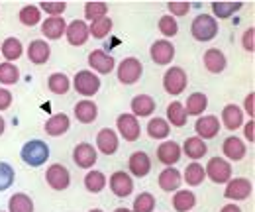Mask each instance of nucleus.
I'll list each match as a JSON object with an SVG mask.
<instances>
[{"instance_id":"nucleus-14","label":"nucleus","mask_w":255,"mask_h":212,"mask_svg":"<svg viewBox=\"0 0 255 212\" xmlns=\"http://www.w3.org/2000/svg\"><path fill=\"white\" fill-rule=\"evenodd\" d=\"M108 185H110V191L120 199H126L133 193V181H131L129 173H126V171H114L110 175Z\"/></svg>"},{"instance_id":"nucleus-16","label":"nucleus","mask_w":255,"mask_h":212,"mask_svg":"<svg viewBox=\"0 0 255 212\" xmlns=\"http://www.w3.org/2000/svg\"><path fill=\"white\" fill-rule=\"evenodd\" d=\"M96 148L98 152L104 153V155H114L120 148V140H118V134L110 128H102L96 136Z\"/></svg>"},{"instance_id":"nucleus-48","label":"nucleus","mask_w":255,"mask_h":212,"mask_svg":"<svg viewBox=\"0 0 255 212\" xmlns=\"http://www.w3.org/2000/svg\"><path fill=\"white\" fill-rule=\"evenodd\" d=\"M242 45L248 53H254L255 51V28H248L242 35Z\"/></svg>"},{"instance_id":"nucleus-25","label":"nucleus","mask_w":255,"mask_h":212,"mask_svg":"<svg viewBox=\"0 0 255 212\" xmlns=\"http://www.w3.org/2000/svg\"><path fill=\"white\" fill-rule=\"evenodd\" d=\"M49 57H51V47H49L47 41L33 39L28 45V59L32 61L33 65H43V63L49 61Z\"/></svg>"},{"instance_id":"nucleus-36","label":"nucleus","mask_w":255,"mask_h":212,"mask_svg":"<svg viewBox=\"0 0 255 212\" xmlns=\"http://www.w3.org/2000/svg\"><path fill=\"white\" fill-rule=\"evenodd\" d=\"M206 179V173H204V167L198 163V161H191L185 169V181L191 187H198L202 185V181Z\"/></svg>"},{"instance_id":"nucleus-13","label":"nucleus","mask_w":255,"mask_h":212,"mask_svg":"<svg viewBox=\"0 0 255 212\" xmlns=\"http://www.w3.org/2000/svg\"><path fill=\"white\" fill-rule=\"evenodd\" d=\"M73 161L77 163V167L81 169H91L98 161V152H96L95 146L87 144V142H81L75 150H73Z\"/></svg>"},{"instance_id":"nucleus-38","label":"nucleus","mask_w":255,"mask_h":212,"mask_svg":"<svg viewBox=\"0 0 255 212\" xmlns=\"http://www.w3.org/2000/svg\"><path fill=\"white\" fill-rule=\"evenodd\" d=\"M20 81V69L14 65V63H0V83L10 87V85H16Z\"/></svg>"},{"instance_id":"nucleus-42","label":"nucleus","mask_w":255,"mask_h":212,"mask_svg":"<svg viewBox=\"0 0 255 212\" xmlns=\"http://www.w3.org/2000/svg\"><path fill=\"white\" fill-rule=\"evenodd\" d=\"M108 16V4L106 2H87L85 4V18L87 20H100Z\"/></svg>"},{"instance_id":"nucleus-28","label":"nucleus","mask_w":255,"mask_h":212,"mask_svg":"<svg viewBox=\"0 0 255 212\" xmlns=\"http://www.w3.org/2000/svg\"><path fill=\"white\" fill-rule=\"evenodd\" d=\"M222 122L228 130H238L244 124V112L238 104H226L222 110Z\"/></svg>"},{"instance_id":"nucleus-49","label":"nucleus","mask_w":255,"mask_h":212,"mask_svg":"<svg viewBox=\"0 0 255 212\" xmlns=\"http://www.w3.org/2000/svg\"><path fill=\"white\" fill-rule=\"evenodd\" d=\"M12 100H14L12 92L4 89V87H0V110H8L12 106Z\"/></svg>"},{"instance_id":"nucleus-12","label":"nucleus","mask_w":255,"mask_h":212,"mask_svg":"<svg viewBox=\"0 0 255 212\" xmlns=\"http://www.w3.org/2000/svg\"><path fill=\"white\" fill-rule=\"evenodd\" d=\"M194 132H196V138L200 140H212L220 134V120L212 114L198 116V120L194 122Z\"/></svg>"},{"instance_id":"nucleus-37","label":"nucleus","mask_w":255,"mask_h":212,"mask_svg":"<svg viewBox=\"0 0 255 212\" xmlns=\"http://www.w3.org/2000/svg\"><path fill=\"white\" fill-rule=\"evenodd\" d=\"M244 6V2H212V12L218 20H226L232 14L240 12Z\"/></svg>"},{"instance_id":"nucleus-35","label":"nucleus","mask_w":255,"mask_h":212,"mask_svg":"<svg viewBox=\"0 0 255 212\" xmlns=\"http://www.w3.org/2000/svg\"><path fill=\"white\" fill-rule=\"evenodd\" d=\"M147 134L153 140H165L171 134V126L167 124L165 118H153L147 122Z\"/></svg>"},{"instance_id":"nucleus-17","label":"nucleus","mask_w":255,"mask_h":212,"mask_svg":"<svg viewBox=\"0 0 255 212\" xmlns=\"http://www.w3.org/2000/svg\"><path fill=\"white\" fill-rule=\"evenodd\" d=\"M202 63H204L206 71L212 73V75H220L224 69L228 67V59H226L222 49H218V47L206 49L204 55H202Z\"/></svg>"},{"instance_id":"nucleus-52","label":"nucleus","mask_w":255,"mask_h":212,"mask_svg":"<svg viewBox=\"0 0 255 212\" xmlns=\"http://www.w3.org/2000/svg\"><path fill=\"white\" fill-rule=\"evenodd\" d=\"M220 212H242V209H240L238 205H234V203H232V205H226V207H222V211H220Z\"/></svg>"},{"instance_id":"nucleus-5","label":"nucleus","mask_w":255,"mask_h":212,"mask_svg":"<svg viewBox=\"0 0 255 212\" xmlns=\"http://www.w3.org/2000/svg\"><path fill=\"white\" fill-rule=\"evenodd\" d=\"M75 87V91L79 92L85 98L95 96L96 92L100 91V79L96 77L93 71H79L71 83Z\"/></svg>"},{"instance_id":"nucleus-54","label":"nucleus","mask_w":255,"mask_h":212,"mask_svg":"<svg viewBox=\"0 0 255 212\" xmlns=\"http://www.w3.org/2000/svg\"><path fill=\"white\" fill-rule=\"evenodd\" d=\"M114 212H131V211H128V209H116Z\"/></svg>"},{"instance_id":"nucleus-10","label":"nucleus","mask_w":255,"mask_h":212,"mask_svg":"<svg viewBox=\"0 0 255 212\" xmlns=\"http://www.w3.org/2000/svg\"><path fill=\"white\" fill-rule=\"evenodd\" d=\"M149 55H151V61L157 65H169L175 59V45L169 39H157L151 43Z\"/></svg>"},{"instance_id":"nucleus-22","label":"nucleus","mask_w":255,"mask_h":212,"mask_svg":"<svg viewBox=\"0 0 255 212\" xmlns=\"http://www.w3.org/2000/svg\"><path fill=\"white\" fill-rule=\"evenodd\" d=\"M222 152H224L226 161H228V159H230V161H242V159L246 157V153H248V148L244 146V142H242L240 138L230 136V138L224 140Z\"/></svg>"},{"instance_id":"nucleus-11","label":"nucleus","mask_w":255,"mask_h":212,"mask_svg":"<svg viewBox=\"0 0 255 212\" xmlns=\"http://www.w3.org/2000/svg\"><path fill=\"white\" fill-rule=\"evenodd\" d=\"M65 37L71 45L75 47H81L89 41L91 33H89V24L83 22V20H73L71 24H67V30H65Z\"/></svg>"},{"instance_id":"nucleus-39","label":"nucleus","mask_w":255,"mask_h":212,"mask_svg":"<svg viewBox=\"0 0 255 212\" xmlns=\"http://www.w3.org/2000/svg\"><path fill=\"white\" fill-rule=\"evenodd\" d=\"M18 20H20L24 26H28V28L37 26V24H39V20H41V10H39L37 6L28 4V6H24V8L18 12Z\"/></svg>"},{"instance_id":"nucleus-26","label":"nucleus","mask_w":255,"mask_h":212,"mask_svg":"<svg viewBox=\"0 0 255 212\" xmlns=\"http://www.w3.org/2000/svg\"><path fill=\"white\" fill-rule=\"evenodd\" d=\"M75 118L81 124H93L98 118V106L93 100H89V98L79 100L75 104Z\"/></svg>"},{"instance_id":"nucleus-8","label":"nucleus","mask_w":255,"mask_h":212,"mask_svg":"<svg viewBox=\"0 0 255 212\" xmlns=\"http://www.w3.org/2000/svg\"><path fill=\"white\" fill-rule=\"evenodd\" d=\"M116 130L126 142H135L141 136V126L133 114H120L116 118Z\"/></svg>"},{"instance_id":"nucleus-9","label":"nucleus","mask_w":255,"mask_h":212,"mask_svg":"<svg viewBox=\"0 0 255 212\" xmlns=\"http://www.w3.org/2000/svg\"><path fill=\"white\" fill-rule=\"evenodd\" d=\"M252 183L244 177H236V179H230L226 183V191H224V197L230 199V201H246L252 197Z\"/></svg>"},{"instance_id":"nucleus-6","label":"nucleus","mask_w":255,"mask_h":212,"mask_svg":"<svg viewBox=\"0 0 255 212\" xmlns=\"http://www.w3.org/2000/svg\"><path fill=\"white\" fill-rule=\"evenodd\" d=\"M204 173H206V177L212 183L226 185V183L232 179V165L224 157H212L208 161V165L204 167Z\"/></svg>"},{"instance_id":"nucleus-50","label":"nucleus","mask_w":255,"mask_h":212,"mask_svg":"<svg viewBox=\"0 0 255 212\" xmlns=\"http://www.w3.org/2000/svg\"><path fill=\"white\" fill-rule=\"evenodd\" d=\"M254 102H255V94L254 92H250V94L246 96V100H244V108H246V112H248L250 118H254V114H255Z\"/></svg>"},{"instance_id":"nucleus-27","label":"nucleus","mask_w":255,"mask_h":212,"mask_svg":"<svg viewBox=\"0 0 255 212\" xmlns=\"http://www.w3.org/2000/svg\"><path fill=\"white\" fill-rule=\"evenodd\" d=\"M181 152H185V155H187L189 159H192V161H198V159H202V157L208 153V146H206L204 140L192 136V138H187V140H185V146H183Z\"/></svg>"},{"instance_id":"nucleus-24","label":"nucleus","mask_w":255,"mask_h":212,"mask_svg":"<svg viewBox=\"0 0 255 212\" xmlns=\"http://www.w3.org/2000/svg\"><path fill=\"white\" fill-rule=\"evenodd\" d=\"M153 112H155V100H153V96H149V94H137V96L131 98V114L135 118L137 116L147 118Z\"/></svg>"},{"instance_id":"nucleus-44","label":"nucleus","mask_w":255,"mask_h":212,"mask_svg":"<svg viewBox=\"0 0 255 212\" xmlns=\"http://www.w3.org/2000/svg\"><path fill=\"white\" fill-rule=\"evenodd\" d=\"M14 179H16V173H14V167L6 161H0V193L10 189L14 185Z\"/></svg>"},{"instance_id":"nucleus-19","label":"nucleus","mask_w":255,"mask_h":212,"mask_svg":"<svg viewBox=\"0 0 255 212\" xmlns=\"http://www.w3.org/2000/svg\"><path fill=\"white\" fill-rule=\"evenodd\" d=\"M181 155H183L181 146L177 142H173V140L163 142V144H159V148H157V159H159L165 167H173L175 163H179Z\"/></svg>"},{"instance_id":"nucleus-30","label":"nucleus","mask_w":255,"mask_h":212,"mask_svg":"<svg viewBox=\"0 0 255 212\" xmlns=\"http://www.w3.org/2000/svg\"><path fill=\"white\" fill-rule=\"evenodd\" d=\"M171 205H173V209L177 212H189L196 207V197H194L192 191L183 189V191H177V193L173 195Z\"/></svg>"},{"instance_id":"nucleus-32","label":"nucleus","mask_w":255,"mask_h":212,"mask_svg":"<svg viewBox=\"0 0 255 212\" xmlns=\"http://www.w3.org/2000/svg\"><path fill=\"white\" fill-rule=\"evenodd\" d=\"M167 118H169V126H175V128H183L187 120H189V116H187V112H185V106L179 102V100H173L169 106H167Z\"/></svg>"},{"instance_id":"nucleus-34","label":"nucleus","mask_w":255,"mask_h":212,"mask_svg":"<svg viewBox=\"0 0 255 212\" xmlns=\"http://www.w3.org/2000/svg\"><path fill=\"white\" fill-rule=\"evenodd\" d=\"M8 212H33V201L26 193H16L8 201Z\"/></svg>"},{"instance_id":"nucleus-7","label":"nucleus","mask_w":255,"mask_h":212,"mask_svg":"<svg viewBox=\"0 0 255 212\" xmlns=\"http://www.w3.org/2000/svg\"><path fill=\"white\" fill-rule=\"evenodd\" d=\"M45 183H47L53 191H65V189H69V185H71V173H69V169H67L65 165L53 163V165H49L47 171H45Z\"/></svg>"},{"instance_id":"nucleus-41","label":"nucleus","mask_w":255,"mask_h":212,"mask_svg":"<svg viewBox=\"0 0 255 212\" xmlns=\"http://www.w3.org/2000/svg\"><path fill=\"white\" fill-rule=\"evenodd\" d=\"M112 28H114V22L106 16V18H100V20L93 22V24L89 26V33H91L93 37H96V39H104V37L112 31Z\"/></svg>"},{"instance_id":"nucleus-53","label":"nucleus","mask_w":255,"mask_h":212,"mask_svg":"<svg viewBox=\"0 0 255 212\" xmlns=\"http://www.w3.org/2000/svg\"><path fill=\"white\" fill-rule=\"evenodd\" d=\"M4 130H6V122H4V118L0 116V136L4 134Z\"/></svg>"},{"instance_id":"nucleus-46","label":"nucleus","mask_w":255,"mask_h":212,"mask_svg":"<svg viewBox=\"0 0 255 212\" xmlns=\"http://www.w3.org/2000/svg\"><path fill=\"white\" fill-rule=\"evenodd\" d=\"M37 8L49 16H61L67 10V2H39Z\"/></svg>"},{"instance_id":"nucleus-51","label":"nucleus","mask_w":255,"mask_h":212,"mask_svg":"<svg viewBox=\"0 0 255 212\" xmlns=\"http://www.w3.org/2000/svg\"><path fill=\"white\" fill-rule=\"evenodd\" d=\"M254 130H255V124H254V120H250L246 126H244V136L248 138V142L250 144H254L255 142V134H254Z\"/></svg>"},{"instance_id":"nucleus-2","label":"nucleus","mask_w":255,"mask_h":212,"mask_svg":"<svg viewBox=\"0 0 255 212\" xmlns=\"http://www.w3.org/2000/svg\"><path fill=\"white\" fill-rule=\"evenodd\" d=\"M218 20L210 14H198L191 24V33L196 41H210L218 35Z\"/></svg>"},{"instance_id":"nucleus-20","label":"nucleus","mask_w":255,"mask_h":212,"mask_svg":"<svg viewBox=\"0 0 255 212\" xmlns=\"http://www.w3.org/2000/svg\"><path fill=\"white\" fill-rule=\"evenodd\" d=\"M65 30H67V22L63 20V16H49L41 24V33L47 39H59V37H63Z\"/></svg>"},{"instance_id":"nucleus-18","label":"nucleus","mask_w":255,"mask_h":212,"mask_svg":"<svg viewBox=\"0 0 255 212\" xmlns=\"http://www.w3.org/2000/svg\"><path fill=\"white\" fill-rule=\"evenodd\" d=\"M89 65H91V69H95L96 73L108 75V73L114 71L116 59H114L112 55H108L104 49H95V51H91V55H89Z\"/></svg>"},{"instance_id":"nucleus-4","label":"nucleus","mask_w":255,"mask_h":212,"mask_svg":"<svg viewBox=\"0 0 255 212\" xmlns=\"http://www.w3.org/2000/svg\"><path fill=\"white\" fill-rule=\"evenodd\" d=\"M116 75H118V81L122 85H133L143 75V65H141V61L135 59V57H126L116 67Z\"/></svg>"},{"instance_id":"nucleus-55","label":"nucleus","mask_w":255,"mask_h":212,"mask_svg":"<svg viewBox=\"0 0 255 212\" xmlns=\"http://www.w3.org/2000/svg\"><path fill=\"white\" fill-rule=\"evenodd\" d=\"M89 212H104V211H100V209H93V211H89Z\"/></svg>"},{"instance_id":"nucleus-1","label":"nucleus","mask_w":255,"mask_h":212,"mask_svg":"<svg viewBox=\"0 0 255 212\" xmlns=\"http://www.w3.org/2000/svg\"><path fill=\"white\" fill-rule=\"evenodd\" d=\"M20 157L28 167H41L49 159V146L41 140H30L22 146Z\"/></svg>"},{"instance_id":"nucleus-23","label":"nucleus","mask_w":255,"mask_h":212,"mask_svg":"<svg viewBox=\"0 0 255 212\" xmlns=\"http://www.w3.org/2000/svg\"><path fill=\"white\" fill-rule=\"evenodd\" d=\"M45 134L47 136H51V138H59V136H63L69 132V128H71V118L63 114V112H59V114H53L51 118H47L45 122Z\"/></svg>"},{"instance_id":"nucleus-47","label":"nucleus","mask_w":255,"mask_h":212,"mask_svg":"<svg viewBox=\"0 0 255 212\" xmlns=\"http://www.w3.org/2000/svg\"><path fill=\"white\" fill-rule=\"evenodd\" d=\"M167 8H169V16H173V18H181V16H187V14H189V10H191V2H169Z\"/></svg>"},{"instance_id":"nucleus-45","label":"nucleus","mask_w":255,"mask_h":212,"mask_svg":"<svg viewBox=\"0 0 255 212\" xmlns=\"http://www.w3.org/2000/svg\"><path fill=\"white\" fill-rule=\"evenodd\" d=\"M157 28H159L161 35H165V37H173V35H177V31H179V24H177V20H175L173 16L165 14V16H161L159 18Z\"/></svg>"},{"instance_id":"nucleus-29","label":"nucleus","mask_w":255,"mask_h":212,"mask_svg":"<svg viewBox=\"0 0 255 212\" xmlns=\"http://www.w3.org/2000/svg\"><path fill=\"white\" fill-rule=\"evenodd\" d=\"M0 53L6 57L8 63H14L16 59H20L24 55V45L18 37H6L0 45Z\"/></svg>"},{"instance_id":"nucleus-33","label":"nucleus","mask_w":255,"mask_h":212,"mask_svg":"<svg viewBox=\"0 0 255 212\" xmlns=\"http://www.w3.org/2000/svg\"><path fill=\"white\" fill-rule=\"evenodd\" d=\"M47 89L53 94H67L71 91V79L65 73H51L47 79Z\"/></svg>"},{"instance_id":"nucleus-3","label":"nucleus","mask_w":255,"mask_h":212,"mask_svg":"<svg viewBox=\"0 0 255 212\" xmlns=\"http://www.w3.org/2000/svg\"><path fill=\"white\" fill-rule=\"evenodd\" d=\"M189 85V77L185 73L183 67H169L163 75V89L169 92L171 96H179L181 92L187 89Z\"/></svg>"},{"instance_id":"nucleus-40","label":"nucleus","mask_w":255,"mask_h":212,"mask_svg":"<svg viewBox=\"0 0 255 212\" xmlns=\"http://www.w3.org/2000/svg\"><path fill=\"white\" fill-rule=\"evenodd\" d=\"M104 187H106V177H104V173H100V171H89L87 175H85V189L89 191V193H102L104 191Z\"/></svg>"},{"instance_id":"nucleus-21","label":"nucleus","mask_w":255,"mask_h":212,"mask_svg":"<svg viewBox=\"0 0 255 212\" xmlns=\"http://www.w3.org/2000/svg\"><path fill=\"white\" fill-rule=\"evenodd\" d=\"M181 181H183V175L179 169L175 167H165L157 177V183H159V189L165 191V193H173V191H179L181 187Z\"/></svg>"},{"instance_id":"nucleus-31","label":"nucleus","mask_w":255,"mask_h":212,"mask_svg":"<svg viewBox=\"0 0 255 212\" xmlns=\"http://www.w3.org/2000/svg\"><path fill=\"white\" fill-rule=\"evenodd\" d=\"M206 106H208V96L204 92H192L187 98L185 112H187V116H200V114H204Z\"/></svg>"},{"instance_id":"nucleus-15","label":"nucleus","mask_w":255,"mask_h":212,"mask_svg":"<svg viewBox=\"0 0 255 212\" xmlns=\"http://www.w3.org/2000/svg\"><path fill=\"white\" fill-rule=\"evenodd\" d=\"M128 169L133 177L141 179V177H147L149 171H151V159L145 152H133L128 159Z\"/></svg>"},{"instance_id":"nucleus-43","label":"nucleus","mask_w":255,"mask_h":212,"mask_svg":"<svg viewBox=\"0 0 255 212\" xmlns=\"http://www.w3.org/2000/svg\"><path fill=\"white\" fill-rule=\"evenodd\" d=\"M155 197L151 193H139L133 201V212H153Z\"/></svg>"}]
</instances>
